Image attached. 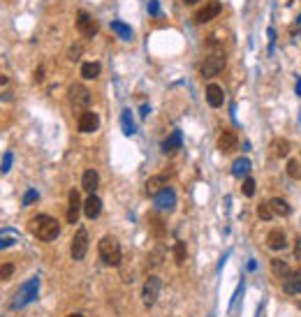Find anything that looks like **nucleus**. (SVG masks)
<instances>
[{
	"label": "nucleus",
	"instance_id": "16",
	"mask_svg": "<svg viewBox=\"0 0 301 317\" xmlns=\"http://www.w3.org/2000/svg\"><path fill=\"white\" fill-rule=\"evenodd\" d=\"M97 186H100V174H97L95 169H86L84 179H81V188H84L88 195H93V192L97 190Z\"/></svg>",
	"mask_w": 301,
	"mask_h": 317
},
{
	"label": "nucleus",
	"instance_id": "26",
	"mask_svg": "<svg viewBox=\"0 0 301 317\" xmlns=\"http://www.w3.org/2000/svg\"><path fill=\"white\" fill-rule=\"evenodd\" d=\"M100 74V63H84L81 65V77L84 79H95Z\"/></svg>",
	"mask_w": 301,
	"mask_h": 317
},
{
	"label": "nucleus",
	"instance_id": "32",
	"mask_svg": "<svg viewBox=\"0 0 301 317\" xmlns=\"http://www.w3.org/2000/svg\"><path fill=\"white\" fill-rule=\"evenodd\" d=\"M287 174L292 176V179H296V176H301V167L296 160H289L287 162Z\"/></svg>",
	"mask_w": 301,
	"mask_h": 317
},
{
	"label": "nucleus",
	"instance_id": "22",
	"mask_svg": "<svg viewBox=\"0 0 301 317\" xmlns=\"http://www.w3.org/2000/svg\"><path fill=\"white\" fill-rule=\"evenodd\" d=\"M269 206H271V211H273V216H289V206H287V202L285 199H280V197H273L269 202Z\"/></svg>",
	"mask_w": 301,
	"mask_h": 317
},
{
	"label": "nucleus",
	"instance_id": "27",
	"mask_svg": "<svg viewBox=\"0 0 301 317\" xmlns=\"http://www.w3.org/2000/svg\"><path fill=\"white\" fill-rule=\"evenodd\" d=\"M120 123H123V132H125V134H132L134 132V123H132V114H130V111H123V114H120Z\"/></svg>",
	"mask_w": 301,
	"mask_h": 317
},
{
	"label": "nucleus",
	"instance_id": "11",
	"mask_svg": "<svg viewBox=\"0 0 301 317\" xmlns=\"http://www.w3.org/2000/svg\"><path fill=\"white\" fill-rule=\"evenodd\" d=\"M176 204V195L172 188H163V190L156 195V209L160 211H172Z\"/></svg>",
	"mask_w": 301,
	"mask_h": 317
},
{
	"label": "nucleus",
	"instance_id": "10",
	"mask_svg": "<svg viewBox=\"0 0 301 317\" xmlns=\"http://www.w3.org/2000/svg\"><path fill=\"white\" fill-rule=\"evenodd\" d=\"M77 127H79V132L90 134V132H95L97 127H100V118H97V114H93V111H81V114H79V120H77Z\"/></svg>",
	"mask_w": 301,
	"mask_h": 317
},
{
	"label": "nucleus",
	"instance_id": "25",
	"mask_svg": "<svg viewBox=\"0 0 301 317\" xmlns=\"http://www.w3.org/2000/svg\"><path fill=\"white\" fill-rule=\"evenodd\" d=\"M111 30H114L118 37H123V40H132V28L125 24H120V21H111Z\"/></svg>",
	"mask_w": 301,
	"mask_h": 317
},
{
	"label": "nucleus",
	"instance_id": "33",
	"mask_svg": "<svg viewBox=\"0 0 301 317\" xmlns=\"http://www.w3.org/2000/svg\"><path fill=\"white\" fill-rule=\"evenodd\" d=\"M14 273V264H3V266H0V280H7V278H10V275Z\"/></svg>",
	"mask_w": 301,
	"mask_h": 317
},
{
	"label": "nucleus",
	"instance_id": "23",
	"mask_svg": "<svg viewBox=\"0 0 301 317\" xmlns=\"http://www.w3.org/2000/svg\"><path fill=\"white\" fill-rule=\"evenodd\" d=\"M179 148H181V132H174V134L163 144V150L167 155H172V153H176Z\"/></svg>",
	"mask_w": 301,
	"mask_h": 317
},
{
	"label": "nucleus",
	"instance_id": "4",
	"mask_svg": "<svg viewBox=\"0 0 301 317\" xmlns=\"http://www.w3.org/2000/svg\"><path fill=\"white\" fill-rule=\"evenodd\" d=\"M70 104H72V109L74 111H86L88 109V104H90V93H88V88L86 86H81V84H72L70 86Z\"/></svg>",
	"mask_w": 301,
	"mask_h": 317
},
{
	"label": "nucleus",
	"instance_id": "24",
	"mask_svg": "<svg viewBox=\"0 0 301 317\" xmlns=\"http://www.w3.org/2000/svg\"><path fill=\"white\" fill-rule=\"evenodd\" d=\"M271 273H273V278H280V280H283L285 275L289 273V266L283 262V259H273V262H271Z\"/></svg>",
	"mask_w": 301,
	"mask_h": 317
},
{
	"label": "nucleus",
	"instance_id": "3",
	"mask_svg": "<svg viewBox=\"0 0 301 317\" xmlns=\"http://www.w3.org/2000/svg\"><path fill=\"white\" fill-rule=\"evenodd\" d=\"M223 70H225V54L223 51L209 54L204 60H202V65H199V72H202V77H206V79L216 77V74H220Z\"/></svg>",
	"mask_w": 301,
	"mask_h": 317
},
{
	"label": "nucleus",
	"instance_id": "12",
	"mask_svg": "<svg viewBox=\"0 0 301 317\" xmlns=\"http://www.w3.org/2000/svg\"><path fill=\"white\" fill-rule=\"evenodd\" d=\"M84 209L81 197H79L77 190H70V197H67V222H77L79 220V211Z\"/></svg>",
	"mask_w": 301,
	"mask_h": 317
},
{
	"label": "nucleus",
	"instance_id": "38",
	"mask_svg": "<svg viewBox=\"0 0 301 317\" xmlns=\"http://www.w3.org/2000/svg\"><path fill=\"white\" fill-rule=\"evenodd\" d=\"M10 245H14V239H0V250L3 248H10Z\"/></svg>",
	"mask_w": 301,
	"mask_h": 317
},
{
	"label": "nucleus",
	"instance_id": "31",
	"mask_svg": "<svg viewBox=\"0 0 301 317\" xmlns=\"http://www.w3.org/2000/svg\"><path fill=\"white\" fill-rule=\"evenodd\" d=\"M81 54H84V47H81V44H72V47H70V54H67V58H70V60H79V58H81Z\"/></svg>",
	"mask_w": 301,
	"mask_h": 317
},
{
	"label": "nucleus",
	"instance_id": "20",
	"mask_svg": "<svg viewBox=\"0 0 301 317\" xmlns=\"http://www.w3.org/2000/svg\"><path fill=\"white\" fill-rule=\"evenodd\" d=\"M271 153H273L276 157H285L289 153V141L283 139V137L273 139V141H271Z\"/></svg>",
	"mask_w": 301,
	"mask_h": 317
},
{
	"label": "nucleus",
	"instance_id": "30",
	"mask_svg": "<svg viewBox=\"0 0 301 317\" xmlns=\"http://www.w3.org/2000/svg\"><path fill=\"white\" fill-rule=\"evenodd\" d=\"M241 192H243L246 197H253V195H255V181L250 179V176H246L243 186H241Z\"/></svg>",
	"mask_w": 301,
	"mask_h": 317
},
{
	"label": "nucleus",
	"instance_id": "37",
	"mask_svg": "<svg viewBox=\"0 0 301 317\" xmlns=\"http://www.w3.org/2000/svg\"><path fill=\"white\" fill-rule=\"evenodd\" d=\"M148 12L153 14V17H158V12H160V5H158V0H150V3H148Z\"/></svg>",
	"mask_w": 301,
	"mask_h": 317
},
{
	"label": "nucleus",
	"instance_id": "8",
	"mask_svg": "<svg viewBox=\"0 0 301 317\" xmlns=\"http://www.w3.org/2000/svg\"><path fill=\"white\" fill-rule=\"evenodd\" d=\"M97 21L93 17H90L88 12H79L77 14V30L81 33L84 37H95L97 35Z\"/></svg>",
	"mask_w": 301,
	"mask_h": 317
},
{
	"label": "nucleus",
	"instance_id": "34",
	"mask_svg": "<svg viewBox=\"0 0 301 317\" xmlns=\"http://www.w3.org/2000/svg\"><path fill=\"white\" fill-rule=\"evenodd\" d=\"M150 227L158 232V236H163L165 234V225H163V220H158V218H150Z\"/></svg>",
	"mask_w": 301,
	"mask_h": 317
},
{
	"label": "nucleus",
	"instance_id": "36",
	"mask_svg": "<svg viewBox=\"0 0 301 317\" xmlns=\"http://www.w3.org/2000/svg\"><path fill=\"white\" fill-rule=\"evenodd\" d=\"M0 169H3V172H10V169H12V153H7V155L5 157H3V167H0Z\"/></svg>",
	"mask_w": 301,
	"mask_h": 317
},
{
	"label": "nucleus",
	"instance_id": "6",
	"mask_svg": "<svg viewBox=\"0 0 301 317\" xmlns=\"http://www.w3.org/2000/svg\"><path fill=\"white\" fill-rule=\"evenodd\" d=\"M37 287H40V280H37V278H30V280L26 282L24 287L19 289L17 299L12 301V308H21V305L30 303V301H33V299L37 296Z\"/></svg>",
	"mask_w": 301,
	"mask_h": 317
},
{
	"label": "nucleus",
	"instance_id": "13",
	"mask_svg": "<svg viewBox=\"0 0 301 317\" xmlns=\"http://www.w3.org/2000/svg\"><path fill=\"white\" fill-rule=\"evenodd\" d=\"M283 292L285 294H301V271H289L283 278Z\"/></svg>",
	"mask_w": 301,
	"mask_h": 317
},
{
	"label": "nucleus",
	"instance_id": "42",
	"mask_svg": "<svg viewBox=\"0 0 301 317\" xmlns=\"http://www.w3.org/2000/svg\"><path fill=\"white\" fill-rule=\"evenodd\" d=\"M67 317H84L81 312H72V315H67Z\"/></svg>",
	"mask_w": 301,
	"mask_h": 317
},
{
	"label": "nucleus",
	"instance_id": "9",
	"mask_svg": "<svg viewBox=\"0 0 301 317\" xmlns=\"http://www.w3.org/2000/svg\"><path fill=\"white\" fill-rule=\"evenodd\" d=\"M220 14V3L218 0H211L204 7H199L197 14H195V24H209L211 19H216Z\"/></svg>",
	"mask_w": 301,
	"mask_h": 317
},
{
	"label": "nucleus",
	"instance_id": "18",
	"mask_svg": "<svg viewBox=\"0 0 301 317\" xmlns=\"http://www.w3.org/2000/svg\"><path fill=\"white\" fill-rule=\"evenodd\" d=\"M165 183H167V174H165V176H153V179L146 181L144 192L148 195V197H156L158 192H160V190L165 188Z\"/></svg>",
	"mask_w": 301,
	"mask_h": 317
},
{
	"label": "nucleus",
	"instance_id": "21",
	"mask_svg": "<svg viewBox=\"0 0 301 317\" xmlns=\"http://www.w3.org/2000/svg\"><path fill=\"white\" fill-rule=\"evenodd\" d=\"M248 172H250V160H248V157H239V160L232 165V174H234L236 179L248 176Z\"/></svg>",
	"mask_w": 301,
	"mask_h": 317
},
{
	"label": "nucleus",
	"instance_id": "5",
	"mask_svg": "<svg viewBox=\"0 0 301 317\" xmlns=\"http://www.w3.org/2000/svg\"><path fill=\"white\" fill-rule=\"evenodd\" d=\"M160 287H163V282H160L158 275H150L148 280L144 282V287H141V303H144L146 308H150V305L158 301V296H160Z\"/></svg>",
	"mask_w": 301,
	"mask_h": 317
},
{
	"label": "nucleus",
	"instance_id": "29",
	"mask_svg": "<svg viewBox=\"0 0 301 317\" xmlns=\"http://www.w3.org/2000/svg\"><path fill=\"white\" fill-rule=\"evenodd\" d=\"M174 259H176V264H183L186 262V243H176L174 245Z\"/></svg>",
	"mask_w": 301,
	"mask_h": 317
},
{
	"label": "nucleus",
	"instance_id": "2",
	"mask_svg": "<svg viewBox=\"0 0 301 317\" xmlns=\"http://www.w3.org/2000/svg\"><path fill=\"white\" fill-rule=\"evenodd\" d=\"M97 252H100V259H102L107 266H118L120 259H123V250H120L118 239L114 236H102L100 245H97Z\"/></svg>",
	"mask_w": 301,
	"mask_h": 317
},
{
	"label": "nucleus",
	"instance_id": "19",
	"mask_svg": "<svg viewBox=\"0 0 301 317\" xmlns=\"http://www.w3.org/2000/svg\"><path fill=\"white\" fill-rule=\"evenodd\" d=\"M266 245H269L271 250H283L285 245H287V241H285V234L280 232V229H273V232H269V236H266Z\"/></svg>",
	"mask_w": 301,
	"mask_h": 317
},
{
	"label": "nucleus",
	"instance_id": "17",
	"mask_svg": "<svg viewBox=\"0 0 301 317\" xmlns=\"http://www.w3.org/2000/svg\"><path fill=\"white\" fill-rule=\"evenodd\" d=\"M206 102H209L211 107H220L225 102V93H223V88L218 84H209L206 86Z\"/></svg>",
	"mask_w": 301,
	"mask_h": 317
},
{
	"label": "nucleus",
	"instance_id": "15",
	"mask_svg": "<svg viewBox=\"0 0 301 317\" xmlns=\"http://www.w3.org/2000/svg\"><path fill=\"white\" fill-rule=\"evenodd\" d=\"M236 144H239V139H236V134L232 130H225L220 137H218V148L223 150V153H232V150L236 148Z\"/></svg>",
	"mask_w": 301,
	"mask_h": 317
},
{
	"label": "nucleus",
	"instance_id": "14",
	"mask_svg": "<svg viewBox=\"0 0 301 317\" xmlns=\"http://www.w3.org/2000/svg\"><path fill=\"white\" fill-rule=\"evenodd\" d=\"M100 213H102V199L97 197V195H88V199L84 202V216L95 220Z\"/></svg>",
	"mask_w": 301,
	"mask_h": 317
},
{
	"label": "nucleus",
	"instance_id": "1",
	"mask_svg": "<svg viewBox=\"0 0 301 317\" xmlns=\"http://www.w3.org/2000/svg\"><path fill=\"white\" fill-rule=\"evenodd\" d=\"M30 232L35 234L40 241L49 243V241H54L60 234V225H58V220L51 216H35L30 220Z\"/></svg>",
	"mask_w": 301,
	"mask_h": 317
},
{
	"label": "nucleus",
	"instance_id": "7",
	"mask_svg": "<svg viewBox=\"0 0 301 317\" xmlns=\"http://www.w3.org/2000/svg\"><path fill=\"white\" fill-rule=\"evenodd\" d=\"M86 250H88V232L81 227L77 229V234H74V239H72V259L81 262L86 257Z\"/></svg>",
	"mask_w": 301,
	"mask_h": 317
},
{
	"label": "nucleus",
	"instance_id": "39",
	"mask_svg": "<svg viewBox=\"0 0 301 317\" xmlns=\"http://www.w3.org/2000/svg\"><path fill=\"white\" fill-rule=\"evenodd\" d=\"M42 77H44V67H37V74H35V79H37V81H42Z\"/></svg>",
	"mask_w": 301,
	"mask_h": 317
},
{
	"label": "nucleus",
	"instance_id": "40",
	"mask_svg": "<svg viewBox=\"0 0 301 317\" xmlns=\"http://www.w3.org/2000/svg\"><path fill=\"white\" fill-rule=\"evenodd\" d=\"M183 3H186V5H197L199 0H183Z\"/></svg>",
	"mask_w": 301,
	"mask_h": 317
},
{
	"label": "nucleus",
	"instance_id": "28",
	"mask_svg": "<svg viewBox=\"0 0 301 317\" xmlns=\"http://www.w3.org/2000/svg\"><path fill=\"white\" fill-rule=\"evenodd\" d=\"M257 216H259V218H262V220H273V211H271L269 202H264V204H259V206H257Z\"/></svg>",
	"mask_w": 301,
	"mask_h": 317
},
{
	"label": "nucleus",
	"instance_id": "41",
	"mask_svg": "<svg viewBox=\"0 0 301 317\" xmlns=\"http://www.w3.org/2000/svg\"><path fill=\"white\" fill-rule=\"evenodd\" d=\"M296 95H301V79L296 81Z\"/></svg>",
	"mask_w": 301,
	"mask_h": 317
},
{
	"label": "nucleus",
	"instance_id": "35",
	"mask_svg": "<svg viewBox=\"0 0 301 317\" xmlns=\"http://www.w3.org/2000/svg\"><path fill=\"white\" fill-rule=\"evenodd\" d=\"M33 202H37V192L35 190H28V192H26V197H24V206H30Z\"/></svg>",
	"mask_w": 301,
	"mask_h": 317
}]
</instances>
